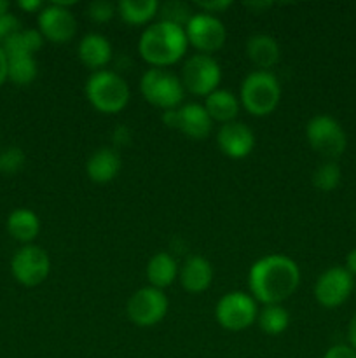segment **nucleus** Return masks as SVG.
<instances>
[{"label": "nucleus", "mask_w": 356, "mask_h": 358, "mask_svg": "<svg viewBox=\"0 0 356 358\" xmlns=\"http://www.w3.org/2000/svg\"><path fill=\"white\" fill-rule=\"evenodd\" d=\"M87 14L96 23H107L117 14V6L107 2V0H94L87 7Z\"/></svg>", "instance_id": "c756f323"}, {"label": "nucleus", "mask_w": 356, "mask_h": 358, "mask_svg": "<svg viewBox=\"0 0 356 358\" xmlns=\"http://www.w3.org/2000/svg\"><path fill=\"white\" fill-rule=\"evenodd\" d=\"M346 269H348L351 275H356V248H353L348 254V257H346Z\"/></svg>", "instance_id": "e433bc0d"}, {"label": "nucleus", "mask_w": 356, "mask_h": 358, "mask_svg": "<svg viewBox=\"0 0 356 358\" xmlns=\"http://www.w3.org/2000/svg\"><path fill=\"white\" fill-rule=\"evenodd\" d=\"M341 168L335 161H325L323 164L314 170L313 173V185L320 191L328 192V191H334V189L339 187L341 184Z\"/></svg>", "instance_id": "bb28decb"}, {"label": "nucleus", "mask_w": 356, "mask_h": 358, "mask_svg": "<svg viewBox=\"0 0 356 358\" xmlns=\"http://www.w3.org/2000/svg\"><path fill=\"white\" fill-rule=\"evenodd\" d=\"M121 156L112 147H101L96 152H93L87 159L86 171L87 177L94 184H108L114 180L121 171Z\"/></svg>", "instance_id": "dca6fc26"}, {"label": "nucleus", "mask_w": 356, "mask_h": 358, "mask_svg": "<svg viewBox=\"0 0 356 358\" xmlns=\"http://www.w3.org/2000/svg\"><path fill=\"white\" fill-rule=\"evenodd\" d=\"M248 283L255 299L265 306L281 304L299 287L300 269L297 262L286 255H265L250 268Z\"/></svg>", "instance_id": "f257e3e1"}, {"label": "nucleus", "mask_w": 356, "mask_h": 358, "mask_svg": "<svg viewBox=\"0 0 356 358\" xmlns=\"http://www.w3.org/2000/svg\"><path fill=\"white\" fill-rule=\"evenodd\" d=\"M348 338H349V343H351V348L356 350V315L351 318V322H349Z\"/></svg>", "instance_id": "4c0bfd02"}, {"label": "nucleus", "mask_w": 356, "mask_h": 358, "mask_svg": "<svg viewBox=\"0 0 356 358\" xmlns=\"http://www.w3.org/2000/svg\"><path fill=\"white\" fill-rule=\"evenodd\" d=\"M258 327L269 336H278L288 329L290 315L281 304H269L264 306V310L257 317Z\"/></svg>", "instance_id": "393cba45"}, {"label": "nucleus", "mask_w": 356, "mask_h": 358, "mask_svg": "<svg viewBox=\"0 0 356 358\" xmlns=\"http://www.w3.org/2000/svg\"><path fill=\"white\" fill-rule=\"evenodd\" d=\"M129 140H131L129 129L126 128V126H119L114 133V142L117 143V145H126V143H129Z\"/></svg>", "instance_id": "72a5a7b5"}, {"label": "nucleus", "mask_w": 356, "mask_h": 358, "mask_svg": "<svg viewBox=\"0 0 356 358\" xmlns=\"http://www.w3.org/2000/svg\"><path fill=\"white\" fill-rule=\"evenodd\" d=\"M7 65H9V59H7L6 51L0 45V87L3 86V83L7 80Z\"/></svg>", "instance_id": "c9c22d12"}, {"label": "nucleus", "mask_w": 356, "mask_h": 358, "mask_svg": "<svg viewBox=\"0 0 356 358\" xmlns=\"http://www.w3.org/2000/svg\"><path fill=\"white\" fill-rule=\"evenodd\" d=\"M9 9H10V3L7 2V0H0V16L9 13Z\"/></svg>", "instance_id": "58836bf2"}, {"label": "nucleus", "mask_w": 356, "mask_h": 358, "mask_svg": "<svg viewBox=\"0 0 356 358\" xmlns=\"http://www.w3.org/2000/svg\"><path fill=\"white\" fill-rule=\"evenodd\" d=\"M180 282L191 294H201L209 289L213 282V268L205 257L192 255L180 269Z\"/></svg>", "instance_id": "f3484780"}, {"label": "nucleus", "mask_w": 356, "mask_h": 358, "mask_svg": "<svg viewBox=\"0 0 356 358\" xmlns=\"http://www.w3.org/2000/svg\"><path fill=\"white\" fill-rule=\"evenodd\" d=\"M159 13L156 0H121L117 3V14L128 24H145Z\"/></svg>", "instance_id": "b1692460"}, {"label": "nucleus", "mask_w": 356, "mask_h": 358, "mask_svg": "<svg viewBox=\"0 0 356 358\" xmlns=\"http://www.w3.org/2000/svg\"><path fill=\"white\" fill-rule=\"evenodd\" d=\"M205 108L212 121L227 124V122H232L239 114V98L229 90H215L206 96Z\"/></svg>", "instance_id": "aec40b11"}, {"label": "nucleus", "mask_w": 356, "mask_h": 358, "mask_svg": "<svg viewBox=\"0 0 356 358\" xmlns=\"http://www.w3.org/2000/svg\"><path fill=\"white\" fill-rule=\"evenodd\" d=\"M222 80V69L209 55H194L185 62L181 70V84L187 91L198 96H208Z\"/></svg>", "instance_id": "6e6552de"}, {"label": "nucleus", "mask_w": 356, "mask_h": 358, "mask_svg": "<svg viewBox=\"0 0 356 358\" xmlns=\"http://www.w3.org/2000/svg\"><path fill=\"white\" fill-rule=\"evenodd\" d=\"M185 35H187L188 45H194L201 55H212V52L222 49L225 44L227 31L218 16L208 13H195L185 24Z\"/></svg>", "instance_id": "9d476101"}, {"label": "nucleus", "mask_w": 356, "mask_h": 358, "mask_svg": "<svg viewBox=\"0 0 356 358\" xmlns=\"http://www.w3.org/2000/svg\"><path fill=\"white\" fill-rule=\"evenodd\" d=\"M86 96L89 103L103 114H117L128 105L129 86L119 73L112 70H98L86 83Z\"/></svg>", "instance_id": "20e7f679"}, {"label": "nucleus", "mask_w": 356, "mask_h": 358, "mask_svg": "<svg viewBox=\"0 0 356 358\" xmlns=\"http://www.w3.org/2000/svg\"><path fill=\"white\" fill-rule=\"evenodd\" d=\"M77 52H79L80 62L94 72L103 70L112 59L110 42L100 34H87L86 37H82Z\"/></svg>", "instance_id": "a211bd4d"}, {"label": "nucleus", "mask_w": 356, "mask_h": 358, "mask_svg": "<svg viewBox=\"0 0 356 358\" xmlns=\"http://www.w3.org/2000/svg\"><path fill=\"white\" fill-rule=\"evenodd\" d=\"M353 275L346 268L334 266L321 273L314 285V297L323 308L334 310L344 304L353 292Z\"/></svg>", "instance_id": "ddd939ff"}, {"label": "nucleus", "mask_w": 356, "mask_h": 358, "mask_svg": "<svg viewBox=\"0 0 356 358\" xmlns=\"http://www.w3.org/2000/svg\"><path fill=\"white\" fill-rule=\"evenodd\" d=\"M216 143H218L220 150L230 159H244L253 150L255 135L246 124L232 121L220 126Z\"/></svg>", "instance_id": "4468645a"}, {"label": "nucleus", "mask_w": 356, "mask_h": 358, "mask_svg": "<svg viewBox=\"0 0 356 358\" xmlns=\"http://www.w3.org/2000/svg\"><path fill=\"white\" fill-rule=\"evenodd\" d=\"M215 317L216 322L227 331H244L257 322V303H255L253 297L241 292V290L227 292L216 303Z\"/></svg>", "instance_id": "0eeeda50"}, {"label": "nucleus", "mask_w": 356, "mask_h": 358, "mask_svg": "<svg viewBox=\"0 0 356 358\" xmlns=\"http://www.w3.org/2000/svg\"><path fill=\"white\" fill-rule=\"evenodd\" d=\"M10 271L21 285L37 287L51 273V259L44 248L37 245H24L14 254Z\"/></svg>", "instance_id": "9b49d317"}, {"label": "nucleus", "mask_w": 356, "mask_h": 358, "mask_svg": "<svg viewBox=\"0 0 356 358\" xmlns=\"http://www.w3.org/2000/svg\"><path fill=\"white\" fill-rule=\"evenodd\" d=\"M7 80L14 83L16 86H28L37 77V62L34 56H16V58H7Z\"/></svg>", "instance_id": "a878e982"}, {"label": "nucleus", "mask_w": 356, "mask_h": 358, "mask_svg": "<svg viewBox=\"0 0 356 358\" xmlns=\"http://www.w3.org/2000/svg\"><path fill=\"white\" fill-rule=\"evenodd\" d=\"M73 2H54L42 7L37 23L42 37L54 44L70 42L77 34V20L68 9Z\"/></svg>", "instance_id": "f8f14e48"}, {"label": "nucleus", "mask_w": 356, "mask_h": 358, "mask_svg": "<svg viewBox=\"0 0 356 358\" xmlns=\"http://www.w3.org/2000/svg\"><path fill=\"white\" fill-rule=\"evenodd\" d=\"M168 297L156 287H143L136 290L128 301V317L138 327H154L168 313Z\"/></svg>", "instance_id": "1a4fd4ad"}, {"label": "nucleus", "mask_w": 356, "mask_h": 358, "mask_svg": "<svg viewBox=\"0 0 356 358\" xmlns=\"http://www.w3.org/2000/svg\"><path fill=\"white\" fill-rule=\"evenodd\" d=\"M213 121L205 105L187 103L177 108V129L192 140H202L212 133Z\"/></svg>", "instance_id": "2eb2a0df"}, {"label": "nucleus", "mask_w": 356, "mask_h": 358, "mask_svg": "<svg viewBox=\"0 0 356 358\" xmlns=\"http://www.w3.org/2000/svg\"><path fill=\"white\" fill-rule=\"evenodd\" d=\"M306 136L314 152L327 157L328 161L342 156L348 145V136L341 122L330 115H314L306 126Z\"/></svg>", "instance_id": "423d86ee"}, {"label": "nucleus", "mask_w": 356, "mask_h": 358, "mask_svg": "<svg viewBox=\"0 0 356 358\" xmlns=\"http://www.w3.org/2000/svg\"><path fill=\"white\" fill-rule=\"evenodd\" d=\"M24 164V152L20 147H7L0 152V171L7 175L17 173Z\"/></svg>", "instance_id": "c85d7f7f"}, {"label": "nucleus", "mask_w": 356, "mask_h": 358, "mask_svg": "<svg viewBox=\"0 0 356 358\" xmlns=\"http://www.w3.org/2000/svg\"><path fill=\"white\" fill-rule=\"evenodd\" d=\"M7 231L14 240L31 245L40 233V219L28 208H16L7 217Z\"/></svg>", "instance_id": "412c9836"}, {"label": "nucleus", "mask_w": 356, "mask_h": 358, "mask_svg": "<svg viewBox=\"0 0 356 358\" xmlns=\"http://www.w3.org/2000/svg\"><path fill=\"white\" fill-rule=\"evenodd\" d=\"M246 55L251 63L258 66V70L269 72V69H272L279 62L278 41L265 34L251 35L246 41Z\"/></svg>", "instance_id": "6ab92c4d"}, {"label": "nucleus", "mask_w": 356, "mask_h": 358, "mask_svg": "<svg viewBox=\"0 0 356 358\" xmlns=\"http://www.w3.org/2000/svg\"><path fill=\"white\" fill-rule=\"evenodd\" d=\"M323 358H356V350L348 345H335L325 353Z\"/></svg>", "instance_id": "473e14b6"}, {"label": "nucleus", "mask_w": 356, "mask_h": 358, "mask_svg": "<svg viewBox=\"0 0 356 358\" xmlns=\"http://www.w3.org/2000/svg\"><path fill=\"white\" fill-rule=\"evenodd\" d=\"M281 100V86L274 73L255 70L244 77L239 91V101L251 115L264 117L272 114Z\"/></svg>", "instance_id": "7ed1b4c3"}, {"label": "nucleus", "mask_w": 356, "mask_h": 358, "mask_svg": "<svg viewBox=\"0 0 356 358\" xmlns=\"http://www.w3.org/2000/svg\"><path fill=\"white\" fill-rule=\"evenodd\" d=\"M44 44V37L35 28H21L16 35L2 44L7 58H16V56H34Z\"/></svg>", "instance_id": "5701e85b"}, {"label": "nucleus", "mask_w": 356, "mask_h": 358, "mask_svg": "<svg viewBox=\"0 0 356 358\" xmlns=\"http://www.w3.org/2000/svg\"><path fill=\"white\" fill-rule=\"evenodd\" d=\"M178 276V264L168 252H159L147 264V278L150 287L163 290L170 287Z\"/></svg>", "instance_id": "4be33fe9"}, {"label": "nucleus", "mask_w": 356, "mask_h": 358, "mask_svg": "<svg viewBox=\"0 0 356 358\" xmlns=\"http://www.w3.org/2000/svg\"><path fill=\"white\" fill-rule=\"evenodd\" d=\"M187 48L188 41L185 28L163 20L145 28L138 42L140 56L150 63L152 69L175 65L184 58Z\"/></svg>", "instance_id": "f03ea898"}, {"label": "nucleus", "mask_w": 356, "mask_h": 358, "mask_svg": "<svg viewBox=\"0 0 356 358\" xmlns=\"http://www.w3.org/2000/svg\"><path fill=\"white\" fill-rule=\"evenodd\" d=\"M161 16L163 21H170V23L178 24V27H184L188 23V20L192 17L191 9H188L187 3L184 2H166L163 7L159 6Z\"/></svg>", "instance_id": "cd10ccee"}, {"label": "nucleus", "mask_w": 356, "mask_h": 358, "mask_svg": "<svg viewBox=\"0 0 356 358\" xmlns=\"http://www.w3.org/2000/svg\"><path fill=\"white\" fill-rule=\"evenodd\" d=\"M198 7H201L202 13H208L216 16V14L223 13L225 9H229L230 2L229 0H215V2H198Z\"/></svg>", "instance_id": "2f4dec72"}, {"label": "nucleus", "mask_w": 356, "mask_h": 358, "mask_svg": "<svg viewBox=\"0 0 356 358\" xmlns=\"http://www.w3.org/2000/svg\"><path fill=\"white\" fill-rule=\"evenodd\" d=\"M21 30V21L14 14L7 13L0 16V45L6 41H9L13 35H16Z\"/></svg>", "instance_id": "7c9ffc66"}, {"label": "nucleus", "mask_w": 356, "mask_h": 358, "mask_svg": "<svg viewBox=\"0 0 356 358\" xmlns=\"http://www.w3.org/2000/svg\"><path fill=\"white\" fill-rule=\"evenodd\" d=\"M17 7L23 10H27V13H35V10H38V13H40L42 2L40 0H20V2H17Z\"/></svg>", "instance_id": "f704fd0d"}, {"label": "nucleus", "mask_w": 356, "mask_h": 358, "mask_svg": "<svg viewBox=\"0 0 356 358\" xmlns=\"http://www.w3.org/2000/svg\"><path fill=\"white\" fill-rule=\"evenodd\" d=\"M140 91L150 105L164 112L178 108L185 94L181 79L164 69L147 70L140 80Z\"/></svg>", "instance_id": "39448f33"}]
</instances>
